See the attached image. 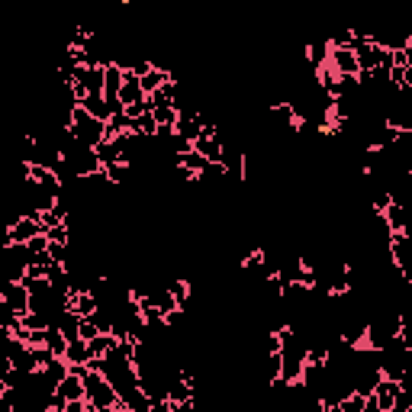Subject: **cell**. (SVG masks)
Listing matches in <instances>:
<instances>
[{
  "label": "cell",
  "instance_id": "obj_10",
  "mask_svg": "<svg viewBox=\"0 0 412 412\" xmlns=\"http://www.w3.org/2000/svg\"><path fill=\"white\" fill-rule=\"evenodd\" d=\"M94 335H100V329H97V322H94L91 316H87V319L80 322V338H84V342H91Z\"/></svg>",
  "mask_w": 412,
  "mask_h": 412
},
{
  "label": "cell",
  "instance_id": "obj_5",
  "mask_svg": "<svg viewBox=\"0 0 412 412\" xmlns=\"http://www.w3.org/2000/svg\"><path fill=\"white\" fill-rule=\"evenodd\" d=\"M145 97H149V94H145V87H142V78L135 74V71H126V80H122V91H120L122 110L132 107V103H142Z\"/></svg>",
  "mask_w": 412,
  "mask_h": 412
},
{
  "label": "cell",
  "instance_id": "obj_3",
  "mask_svg": "<svg viewBox=\"0 0 412 412\" xmlns=\"http://www.w3.org/2000/svg\"><path fill=\"white\" fill-rule=\"evenodd\" d=\"M329 65H332L338 74H361V65H358V55H354L348 45H338V49H329Z\"/></svg>",
  "mask_w": 412,
  "mask_h": 412
},
{
  "label": "cell",
  "instance_id": "obj_2",
  "mask_svg": "<svg viewBox=\"0 0 412 412\" xmlns=\"http://www.w3.org/2000/svg\"><path fill=\"white\" fill-rule=\"evenodd\" d=\"M0 303L7 306V310H13V312H30V303H32V293H30V287L23 281H7L3 287H0Z\"/></svg>",
  "mask_w": 412,
  "mask_h": 412
},
{
  "label": "cell",
  "instance_id": "obj_1",
  "mask_svg": "<svg viewBox=\"0 0 412 412\" xmlns=\"http://www.w3.org/2000/svg\"><path fill=\"white\" fill-rule=\"evenodd\" d=\"M71 135L80 142V145H91V149H97L103 139H107V122L97 120L94 113H87L84 107L78 103V110H74V116H71Z\"/></svg>",
  "mask_w": 412,
  "mask_h": 412
},
{
  "label": "cell",
  "instance_id": "obj_6",
  "mask_svg": "<svg viewBox=\"0 0 412 412\" xmlns=\"http://www.w3.org/2000/svg\"><path fill=\"white\" fill-rule=\"evenodd\" d=\"M80 107L87 113H94L97 120L103 122H110V116L116 113V107H113V100H107V94H87L84 100H80Z\"/></svg>",
  "mask_w": 412,
  "mask_h": 412
},
{
  "label": "cell",
  "instance_id": "obj_4",
  "mask_svg": "<svg viewBox=\"0 0 412 412\" xmlns=\"http://www.w3.org/2000/svg\"><path fill=\"white\" fill-rule=\"evenodd\" d=\"M402 393V383L393 380V377H380L377 380V387H373V396H377V402H380V412H393V406H396V396Z\"/></svg>",
  "mask_w": 412,
  "mask_h": 412
},
{
  "label": "cell",
  "instance_id": "obj_8",
  "mask_svg": "<svg viewBox=\"0 0 412 412\" xmlns=\"http://www.w3.org/2000/svg\"><path fill=\"white\" fill-rule=\"evenodd\" d=\"M68 335L61 332L58 325H49V338H45V348H49L55 358H65V351H68Z\"/></svg>",
  "mask_w": 412,
  "mask_h": 412
},
{
  "label": "cell",
  "instance_id": "obj_9",
  "mask_svg": "<svg viewBox=\"0 0 412 412\" xmlns=\"http://www.w3.org/2000/svg\"><path fill=\"white\" fill-rule=\"evenodd\" d=\"M65 361L68 364H87L91 361V348L84 338H71L68 342V351H65Z\"/></svg>",
  "mask_w": 412,
  "mask_h": 412
},
{
  "label": "cell",
  "instance_id": "obj_7",
  "mask_svg": "<svg viewBox=\"0 0 412 412\" xmlns=\"http://www.w3.org/2000/svg\"><path fill=\"white\" fill-rule=\"evenodd\" d=\"M193 149L200 151L206 161H222V155H226V145H222V139H219V132L216 135H210V132H203L200 139L193 142Z\"/></svg>",
  "mask_w": 412,
  "mask_h": 412
}]
</instances>
